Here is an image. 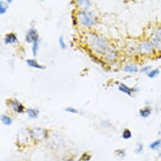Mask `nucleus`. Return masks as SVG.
Returning <instances> with one entry per match:
<instances>
[{"instance_id":"1","label":"nucleus","mask_w":161,"mask_h":161,"mask_svg":"<svg viewBox=\"0 0 161 161\" xmlns=\"http://www.w3.org/2000/svg\"><path fill=\"white\" fill-rule=\"evenodd\" d=\"M91 46L94 50V51L98 54H102L106 53L108 50V46L106 41L100 38L97 36H91L88 39Z\"/></svg>"},{"instance_id":"2","label":"nucleus","mask_w":161,"mask_h":161,"mask_svg":"<svg viewBox=\"0 0 161 161\" xmlns=\"http://www.w3.org/2000/svg\"><path fill=\"white\" fill-rule=\"evenodd\" d=\"M155 47L152 41H145L140 46V52L145 54H151L155 51Z\"/></svg>"},{"instance_id":"3","label":"nucleus","mask_w":161,"mask_h":161,"mask_svg":"<svg viewBox=\"0 0 161 161\" xmlns=\"http://www.w3.org/2000/svg\"><path fill=\"white\" fill-rule=\"evenodd\" d=\"M77 19L78 21L83 25L86 26H91L94 24L93 20L87 13L83 11L79 12L77 14Z\"/></svg>"},{"instance_id":"4","label":"nucleus","mask_w":161,"mask_h":161,"mask_svg":"<svg viewBox=\"0 0 161 161\" xmlns=\"http://www.w3.org/2000/svg\"><path fill=\"white\" fill-rule=\"evenodd\" d=\"M39 37L36 28L29 29L25 36V41L27 43L34 42Z\"/></svg>"},{"instance_id":"5","label":"nucleus","mask_w":161,"mask_h":161,"mask_svg":"<svg viewBox=\"0 0 161 161\" xmlns=\"http://www.w3.org/2000/svg\"><path fill=\"white\" fill-rule=\"evenodd\" d=\"M10 105L14 111L18 113H22L24 111V106L17 100H13L11 101Z\"/></svg>"},{"instance_id":"6","label":"nucleus","mask_w":161,"mask_h":161,"mask_svg":"<svg viewBox=\"0 0 161 161\" xmlns=\"http://www.w3.org/2000/svg\"><path fill=\"white\" fill-rule=\"evenodd\" d=\"M31 135L34 137V138L40 140L45 137V131L40 128H34L31 131Z\"/></svg>"},{"instance_id":"7","label":"nucleus","mask_w":161,"mask_h":161,"mask_svg":"<svg viewBox=\"0 0 161 161\" xmlns=\"http://www.w3.org/2000/svg\"><path fill=\"white\" fill-rule=\"evenodd\" d=\"M4 41L6 44L15 43L17 41V37L14 33H10L6 35Z\"/></svg>"},{"instance_id":"8","label":"nucleus","mask_w":161,"mask_h":161,"mask_svg":"<svg viewBox=\"0 0 161 161\" xmlns=\"http://www.w3.org/2000/svg\"><path fill=\"white\" fill-rule=\"evenodd\" d=\"M140 116L143 118H147L149 117L152 114V108L149 106H146L143 109H140L139 111Z\"/></svg>"},{"instance_id":"9","label":"nucleus","mask_w":161,"mask_h":161,"mask_svg":"<svg viewBox=\"0 0 161 161\" xmlns=\"http://www.w3.org/2000/svg\"><path fill=\"white\" fill-rule=\"evenodd\" d=\"M118 89L120 91H121V92L128 95H131L132 94V92H133V90L132 89H130L128 87H127L126 85L123 84V83H121L119 85Z\"/></svg>"},{"instance_id":"10","label":"nucleus","mask_w":161,"mask_h":161,"mask_svg":"<svg viewBox=\"0 0 161 161\" xmlns=\"http://www.w3.org/2000/svg\"><path fill=\"white\" fill-rule=\"evenodd\" d=\"M27 64L32 68H36V69H39V70H44L45 69V66H42L39 65L36 60H27L26 61Z\"/></svg>"},{"instance_id":"11","label":"nucleus","mask_w":161,"mask_h":161,"mask_svg":"<svg viewBox=\"0 0 161 161\" xmlns=\"http://www.w3.org/2000/svg\"><path fill=\"white\" fill-rule=\"evenodd\" d=\"M27 113L28 116L30 117L31 118L34 119L37 118L39 114V111L37 109H33V108H29L27 110Z\"/></svg>"},{"instance_id":"12","label":"nucleus","mask_w":161,"mask_h":161,"mask_svg":"<svg viewBox=\"0 0 161 161\" xmlns=\"http://www.w3.org/2000/svg\"><path fill=\"white\" fill-rule=\"evenodd\" d=\"M150 148L152 150H158L159 149L161 148V140L159 139V140H157L153 142L150 145Z\"/></svg>"},{"instance_id":"13","label":"nucleus","mask_w":161,"mask_h":161,"mask_svg":"<svg viewBox=\"0 0 161 161\" xmlns=\"http://www.w3.org/2000/svg\"><path fill=\"white\" fill-rule=\"evenodd\" d=\"M1 121L6 126H10L12 124V120L9 116L2 114L1 116Z\"/></svg>"},{"instance_id":"14","label":"nucleus","mask_w":161,"mask_h":161,"mask_svg":"<svg viewBox=\"0 0 161 161\" xmlns=\"http://www.w3.org/2000/svg\"><path fill=\"white\" fill-rule=\"evenodd\" d=\"M124 71H125L126 72H128V73H135L138 71V68L135 65H128L125 67Z\"/></svg>"},{"instance_id":"15","label":"nucleus","mask_w":161,"mask_h":161,"mask_svg":"<svg viewBox=\"0 0 161 161\" xmlns=\"http://www.w3.org/2000/svg\"><path fill=\"white\" fill-rule=\"evenodd\" d=\"M159 74H160V70L158 68H156L150 70L147 74V76L150 78H154L157 77L159 75Z\"/></svg>"},{"instance_id":"16","label":"nucleus","mask_w":161,"mask_h":161,"mask_svg":"<svg viewBox=\"0 0 161 161\" xmlns=\"http://www.w3.org/2000/svg\"><path fill=\"white\" fill-rule=\"evenodd\" d=\"M39 38H37L34 42L32 45V53L34 56H36L39 49Z\"/></svg>"},{"instance_id":"17","label":"nucleus","mask_w":161,"mask_h":161,"mask_svg":"<svg viewBox=\"0 0 161 161\" xmlns=\"http://www.w3.org/2000/svg\"><path fill=\"white\" fill-rule=\"evenodd\" d=\"M131 136H132V134H131V131L129 129L126 128L124 129L123 134H122V137H123V139L128 140L131 137Z\"/></svg>"},{"instance_id":"18","label":"nucleus","mask_w":161,"mask_h":161,"mask_svg":"<svg viewBox=\"0 0 161 161\" xmlns=\"http://www.w3.org/2000/svg\"><path fill=\"white\" fill-rule=\"evenodd\" d=\"M8 9V6L7 4H6L5 2H3V1H0V13L1 15H3L5 14Z\"/></svg>"},{"instance_id":"19","label":"nucleus","mask_w":161,"mask_h":161,"mask_svg":"<svg viewBox=\"0 0 161 161\" xmlns=\"http://www.w3.org/2000/svg\"><path fill=\"white\" fill-rule=\"evenodd\" d=\"M77 3H80L78 4L80 7H82L83 10H87V8H89V6L90 5V2L89 1H78Z\"/></svg>"},{"instance_id":"20","label":"nucleus","mask_w":161,"mask_h":161,"mask_svg":"<svg viewBox=\"0 0 161 161\" xmlns=\"http://www.w3.org/2000/svg\"><path fill=\"white\" fill-rule=\"evenodd\" d=\"M91 158V154H89L88 153H84L82 157L79 159L78 161H89Z\"/></svg>"},{"instance_id":"21","label":"nucleus","mask_w":161,"mask_h":161,"mask_svg":"<svg viewBox=\"0 0 161 161\" xmlns=\"http://www.w3.org/2000/svg\"><path fill=\"white\" fill-rule=\"evenodd\" d=\"M143 150V145L142 143L138 142L137 144V147L135 149V152L137 154H140L142 152Z\"/></svg>"},{"instance_id":"22","label":"nucleus","mask_w":161,"mask_h":161,"mask_svg":"<svg viewBox=\"0 0 161 161\" xmlns=\"http://www.w3.org/2000/svg\"><path fill=\"white\" fill-rule=\"evenodd\" d=\"M153 37L161 41V27L157 29L155 32V34L153 35Z\"/></svg>"},{"instance_id":"23","label":"nucleus","mask_w":161,"mask_h":161,"mask_svg":"<svg viewBox=\"0 0 161 161\" xmlns=\"http://www.w3.org/2000/svg\"><path fill=\"white\" fill-rule=\"evenodd\" d=\"M115 154L117 156L120 157V158H123L126 155V152L125 150H116Z\"/></svg>"},{"instance_id":"24","label":"nucleus","mask_w":161,"mask_h":161,"mask_svg":"<svg viewBox=\"0 0 161 161\" xmlns=\"http://www.w3.org/2000/svg\"><path fill=\"white\" fill-rule=\"evenodd\" d=\"M59 44H60V46H61V48L62 49H66V44L64 41V39H63V37L62 36H60L59 37Z\"/></svg>"},{"instance_id":"25","label":"nucleus","mask_w":161,"mask_h":161,"mask_svg":"<svg viewBox=\"0 0 161 161\" xmlns=\"http://www.w3.org/2000/svg\"><path fill=\"white\" fill-rule=\"evenodd\" d=\"M65 110L66 111H67L68 112H70V113H72V114H77L78 112V111L76 109L72 108V107H68V108H65Z\"/></svg>"},{"instance_id":"26","label":"nucleus","mask_w":161,"mask_h":161,"mask_svg":"<svg viewBox=\"0 0 161 161\" xmlns=\"http://www.w3.org/2000/svg\"><path fill=\"white\" fill-rule=\"evenodd\" d=\"M151 70V66H144L143 68H142L141 70H140V71L142 73H148Z\"/></svg>"},{"instance_id":"27","label":"nucleus","mask_w":161,"mask_h":161,"mask_svg":"<svg viewBox=\"0 0 161 161\" xmlns=\"http://www.w3.org/2000/svg\"><path fill=\"white\" fill-rule=\"evenodd\" d=\"M6 2H7L8 3L10 4V3H11L13 2V1H12V0H7V1H6Z\"/></svg>"}]
</instances>
